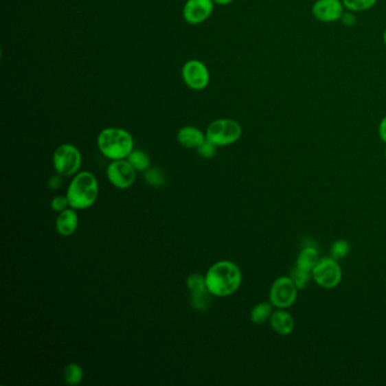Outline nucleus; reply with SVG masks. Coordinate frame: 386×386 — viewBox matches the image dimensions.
I'll list each match as a JSON object with an SVG mask.
<instances>
[{"label": "nucleus", "instance_id": "f257e3e1", "mask_svg": "<svg viewBox=\"0 0 386 386\" xmlns=\"http://www.w3.org/2000/svg\"><path fill=\"white\" fill-rule=\"evenodd\" d=\"M206 286L212 296H231L242 284V271L230 261L216 262L205 275Z\"/></svg>", "mask_w": 386, "mask_h": 386}, {"label": "nucleus", "instance_id": "f03ea898", "mask_svg": "<svg viewBox=\"0 0 386 386\" xmlns=\"http://www.w3.org/2000/svg\"><path fill=\"white\" fill-rule=\"evenodd\" d=\"M66 196L71 209H89L97 202L99 196V183L97 178L89 171H82L69 183Z\"/></svg>", "mask_w": 386, "mask_h": 386}, {"label": "nucleus", "instance_id": "7ed1b4c3", "mask_svg": "<svg viewBox=\"0 0 386 386\" xmlns=\"http://www.w3.org/2000/svg\"><path fill=\"white\" fill-rule=\"evenodd\" d=\"M98 148L110 160H124L134 150V139L125 129L109 127L101 130L98 136Z\"/></svg>", "mask_w": 386, "mask_h": 386}, {"label": "nucleus", "instance_id": "20e7f679", "mask_svg": "<svg viewBox=\"0 0 386 386\" xmlns=\"http://www.w3.org/2000/svg\"><path fill=\"white\" fill-rule=\"evenodd\" d=\"M242 128L238 122L234 120H216L209 124L206 129V139L216 146H228L242 137Z\"/></svg>", "mask_w": 386, "mask_h": 386}, {"label": "nucleus", "instance_id": "39448f33", "mask_svg": "<svg viewBox=\"0 0 386 386\" xmlns=\"http://www.w3.org/2000/svg\"><path fill=\"white\" fill-rule=\"evenodd\" d=\"M54 167L61 177H71L78 174L82 166V155L73 144H61L54 153Z\"/></svg>", "mask_w": 386, "mask_h": 386}, {"label": "nucleus", "instance_id": "423d86ee", "mask_svg": "<svg viewBox=\"0 0 386 386\" xmlns=\"http://www.w3.org/2000/svg\"><path fill=\"white\" fill-rule=\"evenodd\" d=\"M312 277L319 286L324 289H333L341 282V267L333 258H321L313 270Z\"/></svg>", "mask_w": 386, "mask_h": 386}, {"label": "nucleus", "instance_id": "0eeeda50", "mask_svg": "<svg viewBox=\"0 0 386 386\" xmlns=\"http://www.w3.org/2000/svg\"><path fill=\"white\" fill-rule=\"evenodd\" d=\"M298 290L291 277H277L271 286L270 303L277 309L289 308L296 303Z\"/></svg>", "mask_w": 386, "mask_h": 386}, {"label": "nucleus", "instance_id": "6e6552de", "mask_svg": "<svg viewBox=\"0 0 386 386\" xmlns=\"http://www.w3.org/2000/svg\"><path fill=\"white\" fill-rule=\"evenodd\" d=\"M106 177L118 190H127L135 183L136 170L128 160H115L106 168Z\"/></svg>", "mask_w": 386, "mask_h": 386}, {"label": "nucleus", "instance_id": "1a4fd4ad", "mask_svg": "<svg viewBox=\"0 0 386 386\" xmlns=\"http://www.w3.org/2000/svg\"><path fill=\"white\" fill-rule=\"evenodd\" d=\"M183 81L193 90H204L209 83V71L206 65L197 59L185 63L181 69Z\"/></svg>", "mask_w": 386, "mask_h": 386}, {"label": "nucleus", "instance_id": "9d476101", "mask_svg": "<svg viewBox=\"0 0 386 386\" xmlns=\"http://www.w3.org/2000/svg\"><path fill=\"white\" fill-rule=\"evenodd\" d=\"M214 10L213 0H187L183 6V19L192 25L205 22Z\"/></svg>", "mask_w": 386, "mask_h": 386}, {"label": "nucleus", "instance_id": "9b49d317", "mask_svg": "<svg viewBox=\"0 0 386 386\" xmlns=\"http://www.w3.org/2000/svg\"><path fill=\"white\" fill-rule=\"evenodd\" d=\"M345 12L342 0H316L312 13L316 20L322 23L338 22Z\"/></svg>", "mask_w": 386, "mask_h": 386}, {"label": "nucleus", "instance_id": "f8f14e48", "mask_svg": "<svg viewBox=\"0 0 386 386\" xmlns=\"http://www.w3.org/2000/svg\"><path fill=\"white\" fill-rule=\"evenodd\" d=\"M270 324L273 331L282 337L291 334L295 330V319L286 309H279L277 312L272 313Z\"/></svg>", "mask_w": 386, "mask_h": 386}, {"label": "nucleus", "instance_id": "ddd939ff", "mask_svg": "<svg viewBox=\"0 0 386 386\" xmlns=\"http://www.w3.org/2000/svg\"><path fill=\"white\" fill-rule=\"evenodd\" d=\"M78 225V216L76 209H66L59 213L58 218L56 220V229L59 235L63 237H69L74 235Z\"/></svg>", "mask_w": 386, "mask_h": 386}, {"label": "nucleus", "instance_id": "4468645a", "mask_svg": "<svg viewBox=\"0 0 386 386\" xmlns=\"http://www.w3.org/2000/svg\"><path fill=\"white\" fill-rule=\"evenodd\" d=\"M177 139L179 144L187 148H197L203 144L206 139V135L197 127L194 126H185L179 129L177 134Z\"/></svg>", "mask_w": 386, "mask_h": 386}, {"label": "nucleus", "instance_id": "2eb2a0df", "mask_svg": "<svg viewBox=\"0 0 386 386\" xmlns=\"http://www.w3.org/2000/svg\"><path fill=\"white\" fill-rule=\"evenodd\" d=\"M319 254L317 248L314 247L313 245L310 246H305V247L300 251L298 258H297L296 265L295 266L299 267L302 270L308 271L312 272L314 267L319 263Z\"/></svg>", "mask_w": 386, "mask_h": 386}, {"label": "nucleus", "instance_id": "dca6fc26", "mask_svg": "<svg viewBox=\"0 0 386 386\" xmlns=\"http://www.w3.org/2000/svg\"><path fill=\"white\" fill-rule=\"evenodd\" d=\"M272 304L260 303L251 309V321L256 326H262L266 321H270L272 316Z\"/></svg>", "mask_w": 386, "mask_h": 386}, {"label": "nucleus", "instance_id": "f3484780", "mask_svg": "<svg viewBox=\"0 0 386 386\" xmlns=\"http://www.w3.org/2000/svg\"><path fill=\"white\" fill-rule=\"evenodd\" d=\"M127 160L136 171L145 172L150 168V158L145 152L141 151V150H133Z\"/></svg>", "mask_w": 386, "mask_h": 386}, {"label": "nucleus", "instance_id": "a211bd4d", "mask_svg": "<svg viewBox=\"0 0 386 386\" xmlns=\"http://www.w3.org/2000/svg\"><path fill=\"white\" fill-rule=\"evenodd\" d=\"M83 370L78 364H69L64 370V380L68 385L78 386L83 381Z\"/></svg>", "mask_w": 386, "mask_h": 386}, {"label": "nucleus", "instance_id": "6ab92c4d", "mask_svg": "<svg viewBox=\"0 0 386 386\" xmlns=\"http://www.w3.org/2000/svg\"><path fill=\"white\" fill-rule=\"evenodd\" d=\"M211 293L209 290L202 293H190V306L196 310H206L211 304Z\"/></svg>", "mask_w": 386, "mask_h": 386}, {"label": "nucleus", "instance_id": "aec40b11", "mask_svg": "<svg viewBox=\"0 0 386 386\" xmlns=\"http://www.w3.org/2000/svg\"><path fill=\"white\" fill-rule=\"evenodd\" d=\"M186 286L190 293H202L206 291L207 286H206L205 275L200 273H193L188 275L186 280Z\"/></svg>", "mask_w": 386, "mask_h": 386}, {"label": "nucleus", "instance_id": "412c9836", "mask_svg": "<svg viewBox=\"0 0 386 386\" xmlns=\"http://www.w3.org/2000/svg\"><path fill=\"white\" fill-rule=\"evenodd\" d=\"M345 10L354 13H361L375 6L377 0H342Z\"/></svg>", "mask_w": 386, "mask_h": 386}, {"label": "nucleus", "instance_id": "4be33fe9", "mask_svg": "<svg viewBox=\"0 0 386 386\" xmlns=\"http://www.w3.org/2000/svg\"><path fill=\"white\" fill-rule=\"evenodd\" d=\"M144 177L146 183L155 188H161L166 183V176L159 168H148L145 171Z\"/></svg>", "mask_w": 386, "mask_h": 386}, {"label": "nucleus", "instance_id": "5701e85b", "mask_svg": "<svg viewBox=\"0 0 386 386\" xmlns=\"http://www.w3.org/2000/svg\"><path fill=\"white\" fill-rule=\"evenodd\" d=\"M290 277L293 279V282L296 284L297 288L298 289H303L307 286L309 280L312 279V272H308V271L302 270L299 267L295 266L291 271V274H290Z\"/></svg>", "mask_w": 386, "mask_h": 386}, {"label": "nucleus", "instance_id": "b1692460", "mask_svg": "<svg viewBox=\"0 0 386 386\" xmlns=\"http://www.w3.org/2000/svg\"><path fill=\"white\" fill-rule=\"evenodd\" d=\"M350 251V245L345 239H340L333 242L331 247V258H334L337 261L345 258Z\"/></svg>", "mask_w": 386, "mask_h": 386}, {"label": "nucleus", "instance_id": "393cba45", "mask_svg": "<svg viewBox=\"0 0 386 386\" xmlns=\"http://www.w3.org/2000/svg\"><path fill=\"white\" fill-rule=\"evenodd\" d=\"M216 144H213L211 141L206 139L204 141L203 144L200 145L198 148H197V153L204 159H211L216 155Z\"/></svg>", "mask_w": 386, "mask_h": 386}, {"label": "nucleus", "instance_id": "a878e982", "mask_svg": "<svg viewBox=\"0 0 386 386\" xmlns=\"http://www.w3.org/2000/svg\"><path fill=\"white\" fill-rule=\"evenodd\" d=\"M50 206H52V209L55 212H63L64 209H68V206H69L67 196H57L55 198H52Z\"/></svg>", "mask_w": 386, "mask_h": 386}, {"label": "nucleus", "instance_id": "bb28decb", "mask_svg": "<svg viewBox=\"0 0 386 386\" xmlns=\"http://www.w3.org/2000/svg\"><path fill=\"white\" fill-rule=\"evenodd\" d=\"M340 22L343 24V25L347 26V27H352V26L357 23L356 21V16H354V12L351 10H347V12H343L342 14L341 19H340Z\"/></svg>", "mask_w": 386, "mask_h": 386}, {"label": "nucleus", "instance_id": "cd10ccee", "mask_svg": "<svg viewBox=\"0 0 386 386\" xmlns=\"http://www.w3.org/2000/svg\"><path fill=\"white\" fill-rule=\"evenodd\" d=\"M61 183H63L61 176L60 174H57V176H52V177H50L48 181V186L52 190H57L60 188Z\"/></svg>", "mask_w": 386, "mask_h": 386}, {"label": "nucleus", "instance_id": "c85d7f7f", "mask_svg": "<svg viewBox=\"0 0 386 386\" xmlns=\"http://www.w3.org/2000/svg\"><path fill=\"white\" fill-rule=\"evenodd\" d=\"M378 135H380V139L386 144V116L381 120L380 126H378Z\"/></svg>", "mask_w": 386, "mask_h": 386}, {"label": "nucleus", "instance_id": "c756f323", "mask_svg": "<svg viewBox=\"0 0 386 386\" xmlns=\"http://www.w3.org/2000/svg\"><path fill=\"white\" fill-rule=\"evenodd\" d=\"M214 3H218V5H223V6H225V5H230V3H234V0H213Z\"/></svg>", "mask_w": 386, "mask_h": 386}, {"label": "nucleus", "instance_id": "7c9ffc66", "mask_svg": "<svg viewBox=\"0 0 386 386\" xmlns=\"http://www.w3.org/2000/svg\"><path fill=\"white\" fill-rule=\"evenodd\" d=\"M383 39H384V43H385L386 45V29H385V32H384Z\"/></svg>", "mask_w": 386, "mask_h": 386}, {"label": "nucleus", "instance_id": "2f4dec72", "mask_svg": "<svg viewBox=\"0 0 386 386\" xmlns=\"http://www.w3.org/2000/svg\"><path fill=\"white\" fill-rule=\"evenodd\" d=\"M385 158H386V148H385Z\"/></svg>", "mask_w": 386, "mask_h": 386}]
</instances>
